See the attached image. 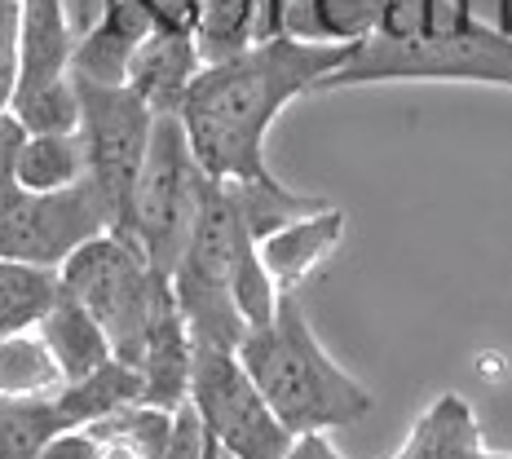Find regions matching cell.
<instances>
[{
  "label": "cell",
  "mask_w": 512,
  "mask_h": 459,
  "mask_svg": "<svg viewBox=\"0 0 512 459\" xmlns=\"http://www.w3.org/2000/svg\"><path fill=\"white\" fill-rule=\"evenodd\" d=\"M212 177L190 151V137L177 115H159L151 133V151L142 159V173L133 186V208H128V234L142 243L146 261L159 274L173 279L181 252L195 234L199 208H204Z\"/></svg>",
  "instance_id": "obj_6"
},
{
  "label": "cell",
  "mask_w": 512,
  "mask_h": 459,
  "mask_svg": "<svg viewBox=\"0 0 512 459\" xmlns=\"http://www.w3.org/2000/svg\"><path fill=\"white\" fill-rule=\"evenodd\" d=\"M212 442L204 415L195 411V402H181V407L173 411V429H168V446L159 459H204Z\"/></svg>",
  "instance_id": "obj_28"
},
{
  "label": "cell",
  "mask_w": 512,
  "mask_h": 459,
  "mask_svg": "<svg viewBox=\"0 0 512 459\" xmlns=\"http://www.w3.org/2000/svg\"><path fill=\"white\" fill-rule=\"evenodd\" d=\"M14 120L27 133H80V89L76 80H58V84H40V89L14 93L9 102Z\"/></svg>",
  "instance_id": "obj_24"
},
{
  "label": "cell",
  "mask_w": 512,
  "mask_h": 459,
  "mask_svg": "<svg viewBox=\"0 0 512 459\" xmlns=\"http://www.w3.org/2000/svg\"><path fill=\"white\" fill-rule=\"evenodd\" d=\"M499 84L512 89V27H490L473 14V0H451L437 23L415 40H389L371 31L349 49L323 89L358 84ZM318 89V93H323Z\"/></svg>",
  "instance_id": "obj_3"
},
{
  "label": "cell",
  "mask_w": 512,
  "mask_h": 459,
  "mask_svg": "<svg viewBox=\"0 0 512 459\" xmlns=\"http://www.w3.org/2000/svg\"><path fill=\"white\" fill-rule=\"evenodd\" d=\"M354 45H305L292 36L256 40L226 62H204L177 120L190 151L212 181L274 177L265 164V137L274 120L349 58Z\"/></svg>",
  "instance_id": "obj_1"
},
{
  "label": "cell",
  "mask_w": 512,
  "mask_h": 459,
  "mask_svg": "<svg viewBox=\"0 0 512 459\" xmlns=\"http://www.w3.org/2000/svg\"><path fill=\"white\" fill-rule=\"evenodd\" d=\"M89 177L80 133H27L14 159V181L27 190H67Z\"/></svg>",
  "instance_id": "obj_18"
},
{
  "label": "cell",
  "mask_w": 512,
  "mask_h": 459,
  "mask_svg": "<svg viewBox=\"0 0 512 459\" xmlns=\"http://www.w3.org/2000/svg\"><path fill=\"white\" fill-rule=\"evenodd\" d=\"M283 459H345V455L327 442V433H301Z\"/></svg>",
  "instance_id": "obj_31"
},
{
  "label": "cell",
  "mask_w": 512,
  "mask_h": 459,
  "mask_svg": "<svg viewBox=\"0 0 512 459\" xmlns=\"http://www.w3.org/2000/svg\"><path fill=\"white\" fill-rule=\"evenodd\" d=\"M71 429L53 398H0V459H36L53 433Z\"/></svg>",
  "instance_id": "obj_23"
},
{
  "label": "cell",
  "mask_w": 512,
  "mask_h": 459,
  "mask_svg": "<svg viewBox=\"0 0 512 459\" xmlns=\"http://www.w3.org/2000/svg\"><path fill=\"white\" fill-rule=\"evenodd\" d=\"M226 186H230V199H234V212H239L243 230H248L256 243L270 239L274 230L292 226L296 217H309V212H318L327 204V199H318V195H296V190H287L279 177L226 181Z\"/></svg>",
  "instance_id": "obj_20"
},
{
  "label": "cell",
  "mask_w": 512,
  "mask_h": 459,
  "mask_svg": "<svg viewBox=\"0 0 512 459\" xmlns=\"http://www.w3.org/2000/svg\"><path fill=\"white\" fill-rule=\"evenodd\" d=\"M62 9H67V23L76 31V40L84 31H93L106 18V9H111V0H62Z\"/></svg>",
  "instance_id": "obj_30"
},
{
  "label": "cell",
  "mask_w": 512,
  "mask_h": 459,
  "mask_svg": "<svg viewBox=\"0 0 512 459\" xmlns=\"http://www.w3.org/2000/svg\"><path fill=\"white\" fill-rule=\"evenodd\" d=\"M243 221L234 212L230 186L212 181L204 208H199L195 234H190L186 252H181L173 270V296L186 314L190 340L212 349H239L243 336L252 332L248 318L234 305V256L243 243Z\"/></svg>",
  "instance_id": "obj_5"
},
{
  "label": "cell",
  "mask_w": 512,
  "mask_h": 459,
  "mask_svg": "<svg viewBox=\"0 0 512 459\" xmlns=\"http://www.w3.org/2000/svg\"><path fill=\"white\" fill-rule=\"evenodd\" d=\"M221 459H234V455H226V451H221Z\"/></svg>",
  "instance_id": "obj_33"
},
{
  "label": "cell",
  "mask_w": 512,
  "mask_h": 459,
  "mask_svg": "<svg viewBox=\"0 0 512 459\" xmlns=\"http://www.w3.org/2000/svg\"><path fill=\"white\" fill-rule=\"evenodd\" d=\"M340 239H345V212L336 204H323L318 212H309V217H296L292 226L274 230L256 248H261V261L274 274V283L283 292H296L340 248Z\"/></svg>",
  "instance_id": "obj_12"
},
{
  "label": "cell",
  "mask_w": 512,
  "mask_h": 459,
  "mask_svg": "<svg viewBox=\"0 0 512 459\" xmlns=\"http://www.w3.org/2000/svg\"><path fill=\"white\" fill-rule=\"evenodd\" d=\"M71 53H76V31H71V23H67L62 0H23V40H18V84H14V93L67 80L71 76Z\"/></svg>",
  "instance_id": "obj_13"
},
{
  "label": "cell",
  "mask_w": 512,
  "mask_h": 459,
  "mask_svg": "<svg viewBox=\"0 0 512 459\" xmlns=\"http://www.w3.org/2000/svg\"><path fill=\"white\" fill-rule=\"evenodd\" d=\"M115 226V204L93 177L67 190H27L14 173L0 177V256L62 270L71 252Z\"/></svg>",
  "instance_id": "obj_7"
},
{
  "label": "cell",
  "mask_w": 512,
  "mask_h": 459,
  "mask_svg": "<svg viewBox=\"0 0 512 459\" xmlns=\"http://www.w3.org/2000/svg\"><path fill=\"white\" fill-rule=\"evenodd\" d=\"M199 67H204V58H199L190 31H151L133 53L128 89L151 106L155 115H177L190 84L199 76Z\"/></svg>",
  "instance_id": "obj_11"
},
{
  "label": "cell",
  "mask_w": 512,
  "mask_h": 459,
  "mask_svg": "<svg viewBox=\"0 0 512 459\" xmlns=\"http://www.w3.org/2000/svg\"><path fill=\"white\" fill-rule=\"evenodd\" d=\"M437 9H442V0H380L376 36L415 40L437 23Z\"/></svg>",
  "instance_id": "obj_26"
},
{
  "label": "cell",
  "mask_w": 512,
  "mask_h": 459,
  "mask_svg": "<svg viewBox=\"0 0 512 459\" xmlns=\"http://www.w3.org/2000/svg\"><path fill=\"white\" fill-rule=\"evenodd\" d=\"M128 402H142V371L128 367V362L111 358L106 367L89 371L84 380H71L58 389V407L67 415V424H93L102 415L128 407Z\"/></svg>",
  "instance_id": "obj_19"
},
{
  "label": "cell",
  "mask_w": 512,
  "mask_h": 459,
  "mask_svg": "<svg viewBox=\"0 0 512 459\" xmlns=\"http://www.w3.org/2000/svg\"><path fill=\"white\" fill-rule=\"evenodd\" d=\"M380 0H287L283 36L305 45H358L376 31Z\"/></svg>",
  "instance_id": "obj_16"
},
{
  "label": "cell",
  "mask_w": 512,
  "mask_h": 459,
  "mask_svg": "<svg viewBox=\"0 0 512 459\" xmlns=\"http://www.w3.org/2000/svg\"><path fill=\"white\" fill-rule=\"evenodd\" d=\"M402 446L415 459H512V451H490L486 446L482 424H477L473 407H468L460 393L433 398L420 420L411 424Z\"/></svg>",
  "instance_id": "obj_14"
},
{
  "label": "cell",
  "mask_w": 512,
  "mask_h": 459,
  "mask_svg": "<svg viewBox=\"0 0 512 459\" xmlns=\"http://www.w3.org/2000/svg\"><path fill=\"white\" fill-rule=\"evenodd\" d=\"M389 459H415V455H411V451H407V446H398V451H393V455H389Z\"/></svg>",
  "instance_id": "obj_32"
},
{
  "label": "cell",
  "mask_w": 512,
  "mask_h": 459,
  "mask_svg": "<svg viewBox=\"0 0 512 459\" xmlns=\"http://www.w3.org/2000/svg\"><path fill=\"white\" fill-rule=\"evenodd\" d=\"M62 296V270L0 256V340L36 332Z\"/></svg>",
  "instance_id": "obj_17"
},
{
  "label": "cell",
  "mask_w": 512,
  "mask_h": 459,
  "mask_svg": "<svg viewBox=\"0 0 512 459\" xmlns=\"http://www.w3.org/2000/svg\"><path fill=\"white\" fill-rule=\"evenodd\" d=\"M283 287L274 283V274L265 270L261 248H256L252 234H243L239 256H234V305L248 318V327H265L274 323V309H279Z\"/></svg>",
  "instance_id": "obj_25"
},
{
  "label": "cell",
  "mask_w": 512,
  "mask_h": 459,
  "mask_svg": "<svg viewBox=\"0 0 512 459\" xmlns=\"http://www.w3.org/2000/svg\"><path fill=\"white\" fill-rule=\"evenodd\" d=\"M234 354L248 367L256 389L265 393L270 411L296 437L349 429V424L367 420L371 407H376L367 384H358L323 349L296 292H283L279 309H274V323L252 327Z\"/></svg>",
  "instance_id": "obj_2"
},
{
  "label": "cell",
  "mask_w": 512,
  "mask_h": 459,
  "mask_svg": "<svg viewBox=\"0 0 512 459\" xmlns=\"http://www.w3.org/2000/svg\"><path fill=\"white\" fill-rule=\"evenodd\" d=\"M36 459H106L102 437L89 429V424H76V429L53 433L45 446H40Z\"/></svg>",
  "instance_id": "obj_29"
},
{
  "label": "cell",
  "mask_w": 512,
  "mask_h": 459,
  "mask_svg": "<svg viewBox=\"0 0 512 459\" xmlns=\"http://www.w3.org/2000/svg\"><path fill=\"white\" fill-rule=\"evenodd\" d=\"M190 36L204 62L234 58L256 45V0H195Z\"/></svg>",
  "instance_id": "obj_22"
},
{
  "label": "cell",
  "mask_w": 512,
  "mask_h": 459,
  "mask_svg": "<svg viewBox=\"0 0 512 459\" xmlns=\"http://www.w3.org/2000/svg\"><path fill=\"white\" fill-rule=\"evenodd\" d=\"M80 89V137L84 159H89V177L106 190L115 204L120 226H128V208H133V186L142 173V159L151 151V133L159 115L137 98L128 84H84Z\"/></svg>",
  "instance_id": "obj_9"
},
{
  "label": "cell",
  "mask_w": 512,
  "mask_h": 459,
  "mask_svg": "<svg viewBox=\"0 0 512 459\" xmlns=\"http://www.w3.org/2000/svg\"><path fill=\"white\" fill-rule=\"evenodd\" d=\"M62 287L102 323L115 358L137 367L151 332L159 296L168 292V274L146 261L142 243L128 230H106L76 248L62 265Z\"/></svg>",
  "instance_id": "obj_4"
},
{
  "label": "cell",
  "mask_w": 512,
  "mask_h": 459,
  "mask_svg": "<svg viewBox=\"0 0 512 459\" xmlns=\"http://www.w3.org/2000/svg\"><path fill=\"white\" fill-rule=\"evenodd\" d=\"M18 40H23V0H0V111H9L18 84Z\"/></svg>",
  "instance_id": "obj_27"
},
{
  "label": "cell",
  "mask_w": 512,
  "mask_h": 459,
  "mask_svg": "<svg viewBox=\"0 0 512 459\" xmlns=\"http://www.w3.org/2000/svg\"><path fill=\"white\" fill-rule=\"evenodd\" d=\"M190 402L204 415L217 446L234 459H283L296 442V433L270 411L265 393L256 389L234 349L195 345Z\"/></svg>",
  "instance_id": "obj_8"
},
{
  "label": "cell",
  "mask_w": 512,
  "mask_h": 459,
  "mask_svg": "<svg viewBox=\"0 0 512 459\" xmlns=\"http://www.w3.org/2000/svg\"><path fill=\"white\" fill-rule=\"evenodd\" d=\"M40 336H45V345H49V354L58 358V367H62V376L71 380H84L89 371H98L106 367V362L115 358V349H111V340H106L102 332V323L84 309L76 296L62 287V296L53 301V309L45 314V323L36 327Z\"/></svg>",
  "instance_id": "obj_15"
},
{
  "label": "cell",
  "mask_w": 512,
  "mask_h": 459,
  "mask_svg": "<svg viewBox=\"0 0 512 459\" xmlns=\"http://www.w3.org/2000/svg\"><path fill=\"white\" fill-rule=\"evenodd\" d=\"M190 367H195V340H190L186 314H181L173 296V279H168V292L159 296L151 332H146L142 362H137V371H142V402L168 407V411L190 402Z\"/></svg>",
  "instance_id": "obj_10"
},
{
  "label": "cell",
  "mask_w": 512,
  "mask_h": 459,
  "mask_svg": "<svg viewBox=\"0 0 512 459\" xmlns=\"http://www.w3.org/2000/svg\"><path fill=\"white\" fill-rule=\"evenodd\" d=\"M62 384L67 376L40 332L0 340V398H53Z\"/></svg>",
  "instance_id": "obj_21"
}]
</instances>
